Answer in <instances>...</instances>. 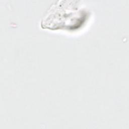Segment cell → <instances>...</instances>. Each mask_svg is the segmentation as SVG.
Masks as SVG:
<instances>
[{"instance_id":"1","label":"cell","mask_w":129,"mask_h":129,"mask_svg":"<svg viewBox=\"0 0 129 129\" xmlns=\"http://www.w3.org/2000/svg\"><path fill=\"white\" fill-rule=\"evenodd\" d=\"M58 1L51 6L42 20L43 28L76 29L85 20L87 13L78 4H66V1Z\"/></svg>"}]
</instances>
